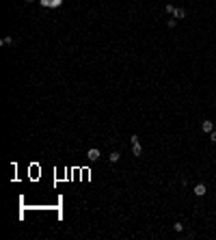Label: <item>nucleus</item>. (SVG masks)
<instances>
[{"label":"nucleus","mask_w":216,"mask_h":240,"mask_svg":"<svg viewBox=\"0 0 216 240\" xmlns=\"http://www.w3.org/2000/svg\"><path fill=\"white\" fill-rule=\"evenodd\" d=\"M132 154H134L136 158H140V156H143V145H140V141H138V136H136V134L132 136Z\"/></svg>","instance_id":"obj_1"},{"label":"nucleus","mask_w":216,"mask_h":240,"mask_svg":"<svg viewBox=\"0 0 216 240\" xmlns=\"http://www.w3.org/2000/svg\"><path fill=\"white\" fill-rule=\"evenodd\" d=\"M86 158H89L91 162H97V160H99V149H95V147H91V149L86 151Z\"/></svg>","instance_id":"obj_2"},{"label":"nucleus","mask_w":216,"mask_h":240,"mask_svg":"<svg viewBox=\"0 0 216 240\" xmlns=\"http://www.w3.org/2000/svg\"><path fill=\"white\" fill-rule=\"evenodd\" d=\"M205 192H208L205 184H197V186H195V195H197V197H203Z\"/></svg>","instance_id":"obj_3"},{"label":"nucleus","mask_w":216,"mask_h":240,"mask_svg":"<svg viewBox=\"0 0 216 240\" xmlns=\"http://www.w3.org/2000/svg\"><path fill=\"white\" fill-rule=\"evenodd\" d=\"M173 17H175V20H184V17H186V9L177 7V9H175V13H173Z\"/></svg>","instance_id":"obj_4"},{"label":"nucleus","mask_w":216,"mask_h":240,"mask_svg":"<svg viewBox=\"0 0 216 240\" xmlns=\"http://www.w3.org/2000/svg\"><path fill=\"white\" fill-rule=\"evenodd\" d=\"M201 130H203L205 134H210V132L214 130V123H212V121H203V123H201Z\"/></svg>","instance_id":"obj_5"},{"label":"nucleus","mask_w":216,"mask_h":240,"mask_svg":"<svg viewBox=\"0 0 216 240\" xmlns=\"http://www.w3.org/2000/svg\"><path fill=\"white\" fill-rule=\"evenodd\" d=\"M43 7H61V2L63 0H39Z\"/></svg>","instance_id":"obj_6"},{"label":"nucleus","mask_w":216,"mask_h":240,"mask_svg":"<svg viewBox=\"0 0 216 240\" xmlns=\"http://www.w3.org/2000/svg\"><path fill=\"white\" fill-rule=\"evenodd\" d=\"M119 158H121V154H119V151H113V154L108 156V160H110V162H119Z\"/></svg>","instance_id":"obj_7"},{"label":"nucleus","mask_w":216,"mask_h":240,"mask_svg":"<svg viewBox=\"0 0 216 240\" xmlns=\"http://www.w3.org/2000/svg\"><path fill=\"white\" fill-rule=\"evenodd\" d=\"M175 9H177V7H173L171 2L167 4V13H169V15H173V13H175Z\"/></svg>","instance_id":"obj_8"},{"label":"nucleus","mask_w":216,"mask_h":240,"mask_svg":"<svg viewBox=\"0 0 216 240\" xmlns=\"http://www.w3.org/2000/svg\"><path fill=\"white\" fill-rule=\"evenodd\" d=\"M167 26H169V28H175V26H177V20H175V17H171V20L167 22Z\"/></svg>","instance_id":"obj_9"},{"label":"nucleus","mask_w":216,"mask_h":240,"mask_svg":"<svg viewBox=\"0 0 216 240\" xmlns=\"http://www.w3.org/2000/svg\"><path fill=\"white\" fill-rule=\"evenodd\" d=\"M11 44H13V37H4L2 39V46H11Z\"/></svg>","instance_id":"obj_10"},{"label":"nucleus","mask_w":216,"mask_h":240,"mask_svg":"<svg viewBox=\"0 0 216 240\" xmlns=\"http://www.w3.org/2000/svg\"><path fill=\"white\" fill-rule=\"evenodd\" d=\"M173 229H175V232H184V223H175Z\"/></svg>","instance_id":"obj_11"},{"label":"nucleus","mask_w":216,"mask_h":240,"mask_svg":"<svg viewBox=\"0 0 216 240\" xmlns=\"http://www.w3.org/2000/svg\"><path fill=\"white\" fill-rule=\"evenodd\" d=\"M210 141H212V143H216V130H212V132H210Z\"/></svg>","instance_id":"obj_12"},{"label":"nucleus","mask_w":216,"mask_h":240,"mask_svg":"<svg viewBox=\"0 0 216 240\" xmlns=\"http://www.w3.org/2000/svg\"><path fill=\"white\" fill-rule=\"evenodd\" d=\"M26 2H35V0H26Z\"/></svg>","instance_id":"obj_13"}]
</instances>
